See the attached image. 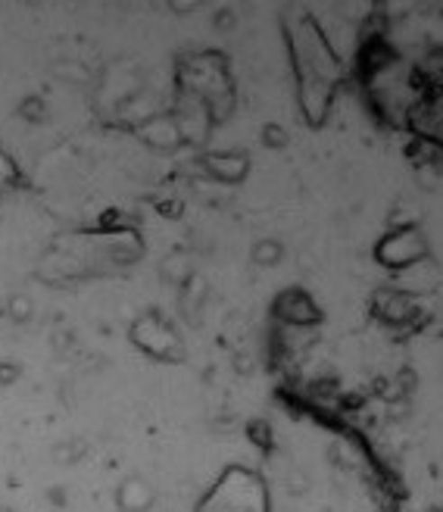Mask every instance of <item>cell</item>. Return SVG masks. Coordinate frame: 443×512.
Listing matches in <instances>:
<instances>
[{
  "mask_svg": "<svg viewBox=\"0 0 443 512\" xmlns=\"http://www.w3.org/2000/svg\"><path fill=\"white\" fill-rule=\"evenodd\" d=\"M291 57L300 82V106L312 125L325 122L334 103V88L340 82V57L325 41V31L315 19H294L291 29Z\"/></svg>",
  "mask_w": 443,
  "mask_h": 512,
  "instance_id": "cell-1",
  "label": "cell"
},
{
  "mask_svg": "<svg viewBox=\"0 0 443 512\" xmlns=\"http://www.w3.org/2000/svg\"><path fill=\"white\" fill-rule=\"evenodd\" d=\"M197 512H268L263 478L247 469H228Z\"/></svg>",
  "mask_w": 443,
  "mask_h": 512,
  "instance_id": "cell-2",
  "label": "cell"
},
{
  "mask_svg": "<svg viewBox=\"0 0 443 512\" xmlns=\"http://www.w3.org/2000/svg\"><path fill=\"white\" fill-rule=\"evenodd\" d=\"M375 256H378V263L387 265V269L402 272V269H409V265L425 263V259H428V241H425V235L415 229V225H400V229L387 231V235L381 238Z\"/></svg>",
  "mask_w": 443,
  "mask_h": 512,
  "instance_id": "cell-3",
  "label": "cell"
},
{
  "mask_svg": "<svg viewBox=\"0 0 443 512\" xmlns=\"http://www.w3.org/2000/svg\"><path fill=\"white\" fill-rule=\"evenodd\" d=\"M131 337L144 354L157 356V359H178L181 356V341L172 331L169 322H163L159 316H144L138 325L131 328Z\"/></svg>",
  "mask_w": 443,
  "mask_h": 512,
  "instance_id": "cell-4",
  "label": "cell"
},
{
  "mask_svg": "<svg viewBox=\"0 0 443 512\" xmlns=\"http://www.w3.org/2000/svg\"><path fill=\"white\" fill-rule=\"evenodd\" d=\"M375 316L384 319L387 325H397V328H412L419 316V297H409L402 291L391 288V291H378L375 294Z\"/></svg>",
  "mask_w": 443,
  "mask_h": 512,
  "instance_id": "cell-5",
  "label": "cell"
},
{
  "mask_svg": "<svg viewBox=\"0 0 443 512\" xmlns=\"http://www.w3.org/2000/svg\"><path fill=\"white\" fill-rule=\"evenodd\" d=\"M275 316H278L281 325H291V328H312L321 319V312L312 303L310 294H303V291H285L275 301Z\"/></svg>",
  "mask_w": 443,
  "mask_h": 512,
  "instance_id": "cell-6",
  "label": "cell"
},
{
  "mask_svg": "<svg viewBox=\"0 0 443 512\" xmlns=\"http://www.w3.org/2000/svg\"><path fill=\"white\" fill-rule=\"evenodd\" d=\"M409 129L425 144H440V101L434 94H425L406 110Z\"/></svg>",
  "mask_w": 443,
  "mask_h": 512,
  "instance_id": "cell-7",
  "label": "cell"
},
{
  "mask_svg": "<svg viewBox=\"0 0 443 512\" xmlns=\"http://www.w3.org/2000/svg\"><path fill=\"white\" fill-rule=\"evenodd\" d=\"M200 166H203L206 178H216L222 184H234L247 175L250 159H247V154H238V150H216V154H206Z\"/></svg>",
  "mask_w": 443,
  "mask_h": 512,
  "instance_id": "cell-8",
  "label": "cell"
},
{
  "mask_svg": "<svg viewBox=\"0 0 443 512\" xmlns=\"http://www.w3.org/2000/svg\"><path fill=\"white\" fill-rule=\"evenodd\" d=\"M138 135L157 150H176L181 144V131L172 116H150L138 125Z\"/></svg>",
  "mask_w": 443,
  "mask_h": 512,
  "instance_id": "cell-9",
  "label": "cell"
},
{
  "mask_svg": "<svg viewBox=\"0 0 443 512\" xmlns=\"http://www.w3.org/2000/svg\"><path fill=\"white\" fill-rule=\"evenodd\" d=\"M157 500L153 488L144 481V478H129V481L119 484L116 490V507L119 512H147Z\"/></svg>",
  "mask_w": 443,
  "mask_h": 512,
  "instance_id": "cell-10",
  "label": "cell"
},
{
  "mask_svg": "<svg viewBox=\"0 0 443 512\" xmlns=\"http://www.w3.org/2000/svg\"><path fill=\"white\" fill-rule=\"evenodd\" d=\"M163 278L169 284H178V288H185L187 278H191V263H187V254H181V250H176V254H169L163 259Z\"/></svg>",
  "mask_w": 443,
  "mask_h": 512,
  "instance_id": "cell-11",
  "label": "cell"
},
{
  "mask_svg": "<svg viewBox=\"0 0 443 512\" xmlns=\"http://www.w3.org/2000/svg\"><path fill=\"white\" fill-rule=\"evenodd\" d=\"M281 256H285V247H281L278 241H259L257 247H253V263L263 265V269H272V265H278Z\"/></svg>",
  "mask_w": 443,
  "mask_h": 512,
  "instance_id": "cell-12",
  "label": "cell"
},
{
  "mask_svg": "<svg viewBox=\"0 0 443 512\" xmlns=\"http://www.w3.org/2000/svg\"><path fill=\"white\" fill-rule=\"evenodd\" d=\"M19 116L29 119V122H38V119H44V103L38 97H29V101L19 106Z\"/></svg>",
  "mask_w": 443,
  "mask_h": 512,
  "instance_id": "cell-13",
  "label": "cell"
},
{
  "mask_svg": "<svg viewBox=\"0 0 443 512\" xmlns=\"http://www.w3.org/2000/svg\"><path fill=\"white\" fill-rule=\"evenodd\" d=\"M16 182V166H13V159L0 150V188H6V184Z\"/></svg>",
  "mask_w": 443,
  "mask_h": 512,
  "instance_id": "cell-14",
  "label": "cell"
},
{
  "mask_svg": "<svg viewBox=\"0 0 443 512\" xmlns=\"http://www.w3.org/2000/svg\"><path fill=\"white\" fill-rule=\"evenodd\" d=\"M10 312H13V319H19V322H25V319L32 316V303H29V297H13Z\"/></svg>",
  "mask_w": 443,
  "mask_h": 512,
  "instance_id": "cell-15",
  "label": "cell"
},
{
  "mask_svg": "<svg viewBox=\"0 0 443 512\" xmlns=\"http://www.w3.org/2000/svg\"><path fill=\"white\" fill-rule=\"evenodd\" d=\"M263 138L272 148H281V144H287V131H281L278 125H266L263 129Z\"/></svg>",
  "mask_w": 443,
  "mask_h": 512,
  "instance_id": "cell-16",
  "label": "cell"
},
{
  "mask_svg": "<svg viewBox=\"0 0 443 512\" xmlns=\"http://www.w3.org/2000/svg\"><path fill=\"white\" fill-rule=\"evenodd\" d=\"M10 382H16V369L6 365V363H0V384H10Z\"/></svg>",
  "mask_w": 443,
  "mask_h": 512,
  "instance_id": "cell-17",
  "label": "cell"
},
{
  "mask_svg": "<svg viewBox=\"0 0 443 512\" xmlns=\"http://www.w3.org/2000/svg\"><path fill=\"white\" fill-rule=\"evenodd\" d=\"M0 512H10V509H0Z\"/></svg>",
  "mask_w": 443,
  "mask_h": 512,
  "instance_id": "cell-18",
  "label": "cell"
}]
</instances>
